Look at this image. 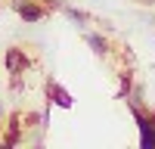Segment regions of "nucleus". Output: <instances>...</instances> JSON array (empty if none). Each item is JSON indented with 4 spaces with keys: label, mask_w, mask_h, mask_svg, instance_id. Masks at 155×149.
<instances>
[{
    "label": "nucleus",
    "mask_w": 155,
    "mask_h": 149,
    "mask_svg": "<svg viewBox=\"0 0 155 149\" xmlns=\"http://www.w3.org/2000/svg\"><path fill=\"white\" fill-rule=\"evenodd\" d=\"M28 65H31V59L25 56V50H19V47H9L6 50V71L9 74H22Z\"/></svg>",
    "instance_id": "f03ea898"
},
{
    "label": "nucleus",
    "mask_w": 155,
    "mask_h": 149,
    "mask_svg": "<svg viewBox=\"0 0 155 149\" xmlns=\"http://www.w3.org/2000/svg\"><path fill=\"white\" fill-rule=\"evenodd\" d=\"M12 9H16L25 22H37V19H44V16H47V9H44V6L28 3V0H12Z\"/></svg>",
    "instance_id": "7ed1b4c3"
},
{
    "label": "nucleus",
    "mask_w": 155,
    "mask_h": 149,
    "mask_svg": "<svg viewBox=\"0 0 155 149\" xmlns=\"http://www.w3.org/2000/svg\"><path fill=\"white\" fill-rule=\"evenodd\" d=\"M0 118H3V103H0Z\"/></svg>",
    "instance_id": "6e6552de"
},
{
    "label": "nucleus",
    "mask_w": 155,
    "mask_h": 149,
    "mask_svg": "<svg viewBox=\"0 0 155 149\" xmlns=\"http://www.w3.org/2000/svg\"><path fill=\"white\" fill-rule=\"evenodd\" d=\"M22 140V127H19V115H12L9 118V134L3 137V140H0V143H3V146H16Z\"/></svg>",
    "instance_id": "39448f33"
},
{
    "label": "nucleus",
    "mask_w": 155,
    "mask_h": 149,
    "mask_svg": "<svg viewBox=\"0 0 155 149\" xmlns=\"http://www.w3.org/2000/svg\"><path fill=\"white\" fill-rule=\"evenodd\" d=\"M62 9H65V16H68V19H74L78 25H87V22H90V16H87V12L74 9V6H62Z\"/></svg>",
    "instance_id": "423d86ee"
},
{
    "label": "nucleus",
    "mask_w": 155,
    "mask_h": 149,
    "mask_svg": "<svg viewBox=\"0 0 155 149\" xmlns=\"http://www.w3.org/2000/svg\"><path fill=\"white\" fill-rule=\"evenodd\" d=\"M127 90H130V74H121V90H118V96H127Z\"/></svg>",
    "instance_id": "0eeeda50"
},
{
    "label": "nucleus",
    "mask_w": 155,
    "mask_h": 149,
    "mask_svg": "<svg viewBox=\"0 0 155 149\" xmlns=\"http://www.w3.org/2000/svg\"><path fill=\"white\" fill-rule=\"evenodd\" d=\"M84 41H87L90 47H93V53H96V56H109V41H106L102 34H96V31H87V34H84Z\"/></svg>",
    "instance_id": "20e7f679"
},
{
    "label": "nucleus",
    "mask_w": 155,
    "mask_h": 149,
    "mask_svg": "<svg viewBox=\"0 0 155 149\" xmlns=\"http://www.w3.org/2000/svg\"><path fill=\"white\" fill-rule=\"evenodd\" d=\"M47 99H50V106H59V109H71V106H74L71 93H68L59 81H53V78L47 81Z\"/></svg>",
    "instance_id": "f257e3e1"
}]
</instances>
